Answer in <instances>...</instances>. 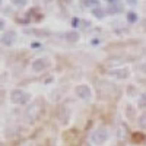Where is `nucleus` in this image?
Instances as JSON below:
<instances>
[{"label":"nucleus","mask_w":146,"mask_h":146,"mask_svg":"<svg viewBox=\"0 0 146 146\" xmlns=\"http://www.w3.org/2000/svg\"><path fill=\"white\" fill-rule=\"evenodd\" d=\"M110 139V130L107 127H98L92 131L91 135V143L94 146H104Z\"/></svg>","instance_id":"1"},{"label":"nucleus","mask_w":146,"mask_h":146,"mask_svg":"<svg viewBox=\"0 0 146 146\" xmlns=\"http://www.w3.org/2000/svg\"><path fill=\"white\" fill-rule=\"evenodd\" d=\"M31 94L27 92V91H23V89H13V91H10L9 94V98H10V102H13L16 105H23V104H27L31 101Z\"/></svg>","instance_id":"2"},{"label":"nucleus","mask_w":146,"mask_h":146,"mask_svg":"<svg viewBox=\"0 0 146 146\" xmlns=\"http://www.w3.org/2000/svg\"><path fill=\"white\" fill-rule=\"evenodd\" d=\"M42 113V102L40 100L34 101L25 111V118L28 121H35L36 118L40 117V114Z\"/></svg>","instance_id":"3"},{"label":"nucleus","mask_w":146,"mask_h":146,"mask_svg":"<svg viewBox=\"0 0 146 146\" xmlns=\"http://www.w3.org/2000/svg\"><path fill=\"white\" fill-rule=\"evenodd\" d=\"M50 66H51V62H50V58H48V57H38V58H35L34 62L31 63L29 69H31L32 73H42Z\"/></svg>","instance_id":"4"},{"label":"nucleus","mask_w":146,"mask_h":146,"mask_svg":"<svg viewBox=\"0 0 146 146\" xmlns=\"http://www.w3.org/2000/svg\"><path fill=\"white\" fill-rule=\"evenodd\" d=\"M75 95L82 101H91L92 100V89L89 85H78L75 88Z\"/></svg>","instance_id":"5"},{"label":"nucleus","mask_w":146,"mask_h":146,"mask_svg":"<svg viewBox=\"0 0 146 146\" xmlns=\"http://www.w3.org/2000/svg\"><path fill=\"white\" fill-rule=\"evenodd\" d=\"M108 76L110 78H113V79H118V80H124L130 76V70L129 69H114V70H110L108 73Z\"/></svg>","instance_id":"6"},{"label":"nucleus","mask_w":146,"mask_h":146,"mask_svg":"<svg viewBox=\"0 0 146 146\" xmlns=\"http://www.w3.org/2000/svg\"><path fill=\"white\" fill-rule=\"evenodd\" d=\"M15 41H16V32H13V31H9L7 34H3V36H2V42H3V45L10 47Z\"/></svg>","instance_id":"7"},{"label":"nucleus","mask_w":146,"mask_h":146,"mask_svg":"<svg viewBox=\"0 0 146 146\" xmlns=\"http://www.w3.org/2000/svg\"><path fill=\"white\" fill-rule=\"evenodd\" d=\"M137 107L142 108V110L146 108V92H143L137 96Z\"/></svg>","instance_id":"8"},{"label":"nucleus","mask_w":146,"mask_h":146,"mask_svg":"<svg viewBox=\"0 0 146 146\" xmlns=\"http://www.w3.org/2000/svg\"><path fill=\"white\" fill-rule=\"evenodd\" d=\"M66 40L70 41V42H75V41L79 40V35H78L76 32H67V34H66Z\"/></svg>","instance_id":"9"},{"label":"nucleus","mask_w":146,"mask_h":146,"mask_svg":"<svg viewBox=\"0 0 146 146\" xmlns=\"http://www.w3.org/2000/svg\"><path fill=\"white\" fill-rule=\"evenodd\" d=\"M139 126L142 129H146V113H143L140 117H139Z\"/></svg>","instance_id":"10"},{"label":"nucleus","mask_w":146,"mask_h":146,"mask_svg":"<svg viewBox=\"0 0 146 146\" xmlns=\"http://www.w3.org/2000/svg\"><path fill=\"white\" fill-rule=\"evenodd\" d=\"M83 5L86 7H94V6L98 5V2H96V0H83Z\"/></svg>","instance_id":"11"},{"label":"nucleus","mask_w":146,"mask_h":146,"mask_svg":"<svg viewBox=\"0 0 146 146\" xmlns=\"http://www.w3.org/2000/svg\"><path fill=\"white\" fill-rule=\"evenodd\" d=\"M127 19H129L130 22H135V21L137 19V16H136V13H133V12H131V13H129V16H127Z\"/></svg>","instance_id":"12"},{"label":"nucleus","mask_w":146,"mask_h":146,"mask_svg":"<svg viewBox=\"0 0 146 146\" xmlns=\"http://www.w3.org/2000/svg\"><path fill=\"white\" fill-rule=\"evenodd\" d=\"M140 69H142V72L145 73V75H146V63H145V64H142V67H140Z\"/></svg>","instance_id":"13"}]
</instances>
